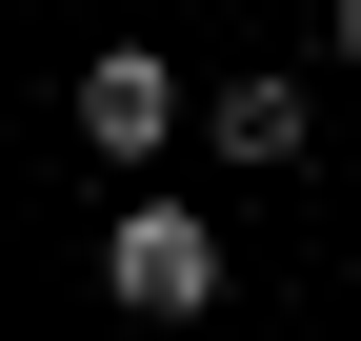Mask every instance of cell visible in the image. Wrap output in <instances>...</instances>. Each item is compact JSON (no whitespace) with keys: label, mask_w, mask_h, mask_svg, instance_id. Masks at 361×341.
<instances>
[{"label":"cell","mask_w":361,"mask_h":341,"mask_svg":"<svg viewBox=\"0 0 361 341\" xmlns=\"http://www.w3.org/2000/svg\"><path fill=\"white\" fill-rule=\"evenodd\" d=\"M101 281H121L141 321H201V302H221V221H201V201H121V241H101Z\"/></svg>","instance_id":"1"},{"label":"cell","mask_w":361,"mask_h":341,"mask_svg":"<svg viewBox=\"0 0 361 341\" xmlns=\"http://www.w3.org/2000/svg\"><path fill=\"white\" fill-rule=\"evenodd\" d=\"M180 141V61L161 40H101V61H80V161H161Z\"/></svg>","instance_id":"2"},{"label":"cell","mask_w":361,"mask_h":341,"mask_svg":"<svg viewBox=\"0 0 361 341\" xmlns=\"http://www.w3.org/2000/svg\"><path fill=\"white\" fill-rule=\"evenodd\" d=\"M301 120H322V101H301L281 61H241V80H221V161H261V181L301 161Z\"/></svg>","instance_id":"3"},{"label":"cell","mask_w":361,"mask_h":341,"mask_svg":"<svg viewBox=\"0 0 361 341\" xmlns=\"http://www.w3.org/2000/svg\"><path fill=\"white\" fill-rule=\"evenodd\" d=\"M341 80H361V0H341Z\"/></svg>","instance_id":"4"}]
</instances>
